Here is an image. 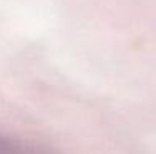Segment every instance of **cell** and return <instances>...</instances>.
<instances>
[{"label":"cell","mask_w":156,"mask_h":154,"mask_svg":"<svg viewBox=\"0 0 156 154\" xmlns=\"http://www.w3.org/2000/svg\"><path fill=\"white\" fill-rule=\"evenodd\" d=\"M20 146H17L13 141H10V139H3L0 138V152H10V151H20Z\"/></svg>","instance_id":"1"}]
</instances>
